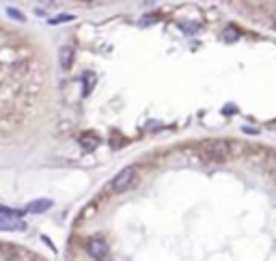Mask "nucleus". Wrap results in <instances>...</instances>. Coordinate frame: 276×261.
<instances>
[{
    "mask_svg": "<svg viewBox=\"0 0 276 261\" xmlns=\"http://www.w3.org/2000/svg\"><path fill=\"white\" fill-rule=\"evenodd\" d=\"M134 177H136V169H134V166H125V169H121L119 173L113 177V181H110V190H113L115 194L125 192V190L134 183Z\"/></svg>",
    "mask_w": 276,
    "mask_h": 261,
    "instance_id": "obj_1",
    "label": "nucleus"
},
{
    "mask_svg": "<svg viewBox=\"0 0 276 261\" xmlns=\"http://www.w3.org/2000/svg\"><path fill=\"white\" fill-rule=\"evenodd\" d=\"M203 153L209 160L222 162L229 156V142L227 140H207V142H203Z\"/></svg>",
    "mask_w": 276,
    "mask_h": 261,
    "instance_id": "obj_2",
    "label": "nucleus"
},
{
    "mask_svg": "<svg viewBox=\"0 0 276 261\" xmlns=\"http://www.w3.org/2000/svg\"><path fill=\"white\" fill-rule=\"evenodd\" d=\"M86 253L93 259H106L108 257V244H106V240H102V237H91L86 242Z\"/></svg>",
    "mask_w": 276,
    "mask_h": 261,
    "instance_id": "obj_3",
    "label": "nucleus"
},
{
    "mask_svg": "<svg viewBox=\"0 0 276 261\" xmlns=\"http://www.w3.org/2000/svg\"><path fill=\"white\" fill-rule=\"evenodd\" d=\"M9 44H0V52L2 50H7ZM22 67H26L24 63H20V61H0V91L4 88V85H7V78L2 80V71H11V69H22Z\"/></svg>",
    "mask_w": 276,
    "mask_h": 261,
    "instance_id": "obj_4",
    "label": "nucleus"
},
{
    "mask_svg": "<svg viewBox=\"0 0 276 261\" xmlns=\"http://www.w3.org/2000/svg\"><path fill=\"white\" fill-rule=\"evenodd\" d=\"M74 56H76V50L74 45H63L61 50H58V63H61V69H69L74 65Z\"/></svg>",
    "mask_w": 276,
    "mask_h": 261,
    "instance_id": "obj_5",
    "label": "nucleus"
},
{
    "mask_svg": "<svg viewBox=\"0 0 276 261\" xmlns=\"http://www.w3.org/2000/svg\"><path fill=\"white\" fill-rule=\"evenodd\" d=\"M26 224L20 218L13 216H0V231H24Z\"/></svg>",
    "mask_w": 276,
    "mask_h": 261,
    "instance_id": "obj_6",
    "label": "nucleus"
},
{
    "mask_svg": "<svg viewBox=\"0 0 276 261\" xmlns=\"http://www.w3.org/2000/svg\"><path fill=\"white\" fill-rule=\"evenodd\" d=\"M52 207V201L50 199H37V201H31V203L26 205V210L28 214H43V212H48Z\"/></svg>",
    "mask_w": 276,
    "mask_h": 261,
    "instance_id": "obj_7",
    "label": "nucleus"
},
{
    "mask_svg": "<svg viewBox=\"0 0 276 261\" xmlns=\"http://www.w3.org/2000/svg\"><path fill=\"white\" fill-rule=\"evenodd\" d=\"M80 145L84 147L86 151H93V149H95V147L99 145V138H97V136H93V134L89 132L86 136H80Z\"/></svg>",
    "mask_w": 276,
    "mask_h": 261,
    "instance_id": "obj_8",
    "label": "nucleus"
},
{
    "mask_svg": "<svg viewBox=\"0 0 276 261\" xmlns=\"http://www.w3.org/2000/svg\"><path fill=\"white\" fill-rule=\"evenodd\" d=\"M7 15H9V17H13L15 22H26V15H22L15 7H7Z\"/></svg>",
    "mask_w": 276,
    "mask_h": 261,
    "instance_id": "obj_9",
    "label": "nucleus"
},
{
    "mask_svg": "<svg viewBox=\"0 0 276 261\" xmlns=\"http://www.w3.org/2000/svg\"><path fill=\"white\" fill-rule=\"evenodd\" d=\"M222 39H225V41H236V39H237L236 28H233V26H229V28H227V35H222Z\"/></svg>",
    "mask_w": 276,
    "mask_h": 261,
    "instance_id": "obj_10",
    "label": "nucleus"
},
{
    "mask_svg": "<svg viewBox=\"0 0 276 261\" xmlns=\"http://www.w3.org/2000/svg\"><path fill=\"white\" fill-rule=\"evenodd\" d=\"M74 20V15H58V17H54V20H50L52 24H61V22H72Z\"/></svg>",
    "mask_w": 276,
    "mask_h": 261,
    "instance_id": "obj_11",
    "label": "nucleus"
},
{
    "mask_svg": "<svg viewBox=\"0 0 276 261\" xmlns=\"http://www.w3.org/2000/svg\"><path fill=\"white\" fill-rule=\"evenodd\" d=\"M78 2H84V4H89V2H95V0H78Z\"/></svg>",
    "mask_w": 276,
    "mask_h": 261,
    "instance_id": "obj_12",
    "label": "nucleus"
},
{
    "mask_svg": "<svg viewBox=\"0 0 276 261\" xmlns=\"http://www.w3.org/2000/svg\"><path fill=\"white\" fill-rule=\"evenodd\" d=\"M274 28H276V20H274Z\"/></svg>",
    "mask_w": 276,
    "mask_h": 261,
    "instance_id": "obj_13",
    "label": "nucleus"
}]
</instances>
